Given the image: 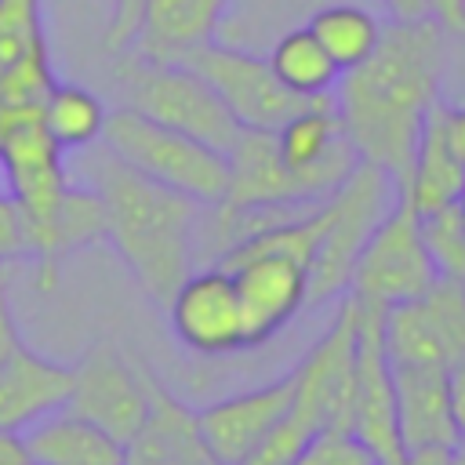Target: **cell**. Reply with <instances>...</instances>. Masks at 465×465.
Segmentation results:
<instances>
[{"instance_id": "cell-1", "label": "cell", "mask_w": 465, "mask_h": 465, "mask_svg": "<svg viewBox=\"0 0 465 465\" xmlns=\"http://www.w3.org/2000/svg\"><path fill=\"white\" fill-rule=\"evenodd\" d=\"M443 25L425 18H389L378 47L334 84V109L360 160L381 167L396 185L407 178L418 134L440 102Z\"/></svg>"}, {"instance_id": "cell-2", "label": "cell", "mask_w": 465, "mask_h": 465, "mask_svg": "<svg viewBox=\"0 0 465 465\" xmlns=\"http://www.w3.org/2000/svg\"><path fill=\"white\" fill-rule=\"evenodd\" d=\"M94 189L105 203V240L124 258L127 272L163 305L193 272V232L196 200L131 171L109 149L94 163Z\"/></svg>"}, {"instance_id": "cell-3", "label": "cell", "mask_w": 465, "mask_h": 465, "mask_svg": "<svg viewBox=\"0 0 465 465\" xmlns=\"http://www.w3.org/2000/svg\"><path fill=\"white\" fill-rule=\"evenodd\" d=\"M102 142L131 171L196 200V203L214 207L225 200V189H229L225 153L200 138H189L174 127H163L131 105L105 113Z\"/></svg>"}, {"instance_id": "cell-4", "label": "cell", "mask_w": 465, "mask_h": 465, "mask_svg": "<svg viewBox=\"0 0 465 465\" xmlns=\"http://www.w3.org/2000/svg\"><path fill=\"white\" fill-rule=\"evenodd\" d=\"M392 203L396 182L367 160H360L338 182V189L320 200V240L309 262V309L338 302L349 291L352 265Z\"/></svg>"}, {"instance_id": "cell-5", "label": "cell", "mask_w": 465, "mask_h": 465, "mask_svg": "<svg viewBox=\"0 0 465 465\" xmlns=\"http://www.w3.org/2000/svg\"><path fill=\"white\" fill-rule=\"evenodd\" d=\"M124 91L127 105L142 116L200 138L222 153L240 134V124L214 94V87L178 62H142L131 54V62L124 65Z\"/></svg>"}, {"instance_id": "cell-6", "label": "cell", "mask_w": 465, "mask_h": 465, "mask_svg": "<svg viewBox=\"0 0 465 465\" xmlns=\"http://www.w3.org/2000/svg\"><path fill=\"white\" fill-rule=\"evenodd\" d=\"M436 280L440 272L421 240V218L407 200L396 196V203L367 236L345 294L374 309H392L400 302L425 294Z\"/></svg>"}, {"instance_id": "cell-7", "label": "cell", "mask_w": 465, "mask_h": 465, "mask_svg": "<svg viewBox=\"0 0 465 465\" xmlns=\"http://www.w3.org/2000/svg\"><path fill=\"white\" fill-rule=\"evenodd\" d=\"M214 265L225 269L236 283L247 349L265 345L302 309H309V265L291 251L240 240L218 251Z\"/></svg>"}, {"instance_id": "cell-8", "label": "cell", "mask_w": 465, "mask_h": 465, "mask_svg": "<svg viewBox=\"0 0 465 465\" xmlns=\"http://www.w3.org/2000/svg\"><path fill=\"white\" fill-rule=\"evenodd\" d=\"M178 65L203 76L214 87V94L225 102V109L232 113V120L240 127L276 131L283 120L302 113L305 105L320 102V98H302V94L287 91L276 80L269 58L247 54L240 47H225L218 40H207V44L185 51L178 58Z\"/></svg>"}, {"instance_id": "cell-9", "label": "cell", "mask_w": 465, "mask_h": 465, "mask_svg": "<svg viewBox=\"0 0 465 465\" xmlns=\"http://www.w3.org/2000/svg\"><path fill=\"white\" fill-rule=\"evenodd\" d=\"M0 171L7 196L18 203L22 222H25V240H29V258L36 262L51 229V218L58 211V200L69 185L62 149L47 134L44 120H22L0 134Z\"/></svg>"}, {"instance_id": "cell-10", "label": "cell", "mask_w": 465, "mask_h": 465, "mask_svg": "<svg viewBox=\"0 0 465 465\" xmlns=\"http://www.w3.org/2000/svg\"><path fill=\"white\" fill-rule=\"evenodd\" d=\"M149 371H138L113 341H94L73 363V392L65 411L102 425L124 447L149 414Z\"/></svg>"}, {"instance_id": "cell-11", "label": "cell", "mask_w": 465, "mask_h": 465, "mask_svg": "<svg viewBox=\"0 0 465 465\" xmlns=\"http://www.w3.org/2000/svg\"><path fill=\"white\" fill-rule=\"evenodd\" d=\"M381 338L396 363L454 367L465 360V283L440 276L425 294L385 309Z\"/></svg>"}, {"instance_id": "cell-12", "label": "cell", "mask_w": 465, "mask_h": 465, "mask_svg": "<svg viewBox=\"0 0 465 465\" xmlns=\"http://www.w3.org/2000/svg\"><path fill=\"white\" fill-rule=\"evenodd\" d=\"M356 312V367H352V418L349 429L374 450L381 465H400L403 443L396 425V392H392V367L381 338L385 309L363 305L349 294Z\"/></svg>"}, {"instance_id": "cell-13", "label": "cell", "mask_w": 465, "mask_h": 465, "mask_svg": "<svg viewBox=\"0 0 465 465\" xmlns=\"http://www.w3.org/2000/svg\"><path fill=\"white\" fill-rule=\"evenodd\" d=\"M167 312L178 341L196 356H232L247 349L236 283L218 265L189 272L171 294Z\"/></svg>"}, {"instance_id": "cell-14", "label": "cell", "mask_w": 465, "mask_h": 465, "mask_svg": "<svg viewBox=\"0 0 465 465\" xmlns=\"http://www.w3.org/2000/svg\"><path fill=\"white\" fill-rule=\"evenodd\" d=\"M291 400H294V371L269 385H258L203 407L196 421L222 465H243L262 447V440L283 421Z\"/></svg>"}, {"instance_id": "cell-15", "label": "cell", "mask_w": 465, "mask_h": 465, "mask_svg": "<svg viewBox=\"0 0 465 465\" xmlns=\"http://www.w3.org/2000/svg\"><path fill=\"white\" fill-rule=\"evenodd\" d=\"M225 160H229V189H225V200L214 207H309L316 203L280 160L272 131L240 127L236 142L225 149Z\"/></svg>"}, {"instance_id": "cell-16", "label": "cell", "mask_w": 465, "mask_h": 465, "mask_svg": "<svg viewBox=\"0 0 465 465\" xmlns=\"http://www.w3.org/2000/svg\"><path fill=\"white\" fill-rule=\"evenodd\" d=\"M73 392V363L47 360L18 341L0 363V429L29 432L47 414L62 411Z\"/></svg>"}, {"instance_id": "cell-17", "label": "cell", "mask_w": 465, "mask_h": 465, "mask_svg": "<svg viewBox=\"0 0 465 465\" xmlns=\"http://www.w3.org/2000/svg\"><path fill=\"white\" fill-rule=\"evenodd\" d=\"M124 465H222L207 447L200 421L156 378L149 381V414L124 447Z\"/></svg>"}, {"instance_id": "cell-18", "label": "cell", "mask_w": 465, "mask_h": 465, "mask_svg": "<svg viewBox=\"0 0 465 465\" xmlns=\"http://www.w3.org/2000/svg\"><path fill=\"white\" fill-rule=\"evenodd\" d=\"M392 367V392H396V425L403 450L414 447H454L458 429L450 418V392L447 371L429 363H396Z\"/></svg>"}, {"instance_id": "cell-19", "label": "cell", "mask_w": 465, "mask_h": 465, "mask_svg": "<svg viewBox=\"0 0 465 465\" xmlns=\"http://www.w3.org/2000/svg\"><path fill=\"white\" fill-rule=\"evenodd\" d=\"M229 0H142L131 54L142 62H178L185 51L214 40Z\"/></svg>"}, {"instance_id": "cell-20", "label": "cell", "mask_w": 465, "mask_h": 465, "mask_svg": "<svg viewBox=\"0 0 465 465\" xmlns=\"http://www.w3.org/2000/svg\"><path fill=\"white\" fill-rule=\"evenodd\" d=\"M461 193H465V163L454 156V149L447 142L443 102H436L432 113L421 124L407 178L396 185V196L407 200L418 214H429L436 207L458 203Z\"/></svg>"}, {"instance_id": "cell-21", "label": "cell", "mask_w": 465, "mask_h": 465, "mask_svg": "<svg viewBox=\"0 0 465 465\" xmlns=\"http://www.w3.org/2000/svg\"><path fill=\"white\" fill-rule=\"evenodd\" d=\"M25 440L36 465H124V443L65 407L36 421Z\"/></svg>"}, {"instance_id": "cell-22", "label": "cell", "mask_w": 465, "mask_h": 465, "mask_svg": "<svg viewBox=\"0 0 465 465\" xmlns=\"http://www.w3.org/2000/svg\"><path fill=\"white\" fill-rule=\"evenodd\" d=\"M269 65L276 73V80L302 94V98H331L334 94V84H338V65L331 62V54L320 47V40L302 25V29H291L283 33L272 51H269Z\"/></svg>"}, {"instance_id": "cell-23", "label": "cell", "mask_w": 465, "mask_h": 465, "mask_svg": "<svg viewBox=\"0 0 465 465\" xmlns=\"http://www.w3.org/2000/svg\"><path fill=\"white\" fill-rule=\"evenodd\" d=\"M320 47L331 54V62L338 65V73L360 65L374 47H378V36H381V25L374 22V15H367L363 7L356 4H323L309 15V25H305Z\"/></svg>"}, {"instance_id": "cell-24", "label": "cell", "mask_w": 465, "mask_h": 465, "mask_svg": "<svg viewBox=\"0 0 465 465\" xmlns=\"http://www.w3.org/2000/svg\"><path fill=\"white\" fill-rule=\"evenodd\" d=\"M105 105L98 102V94H91L87 87L80 84H58L47 91V102H44V127L47 134L58 142L62 153H73V149H87L102 138V127H105Z\"/></svg>"}, {"instance_id": "cell-25", "label": "cell", "mask_w": 465, "mask_h": 465, "mask_svg": "<svg viewBox=\"0 0 465 465\" xmlns=\"http://www.w3.org/2000/svg\"><path fill=\"white\" fill-rule=\"evenodd\" d=\"M421 218V240L429 247V258L443 280H461L465 283V222L458 203L436 207Z\"/></svg>"}, {"instance_id": "cell-26", "label": "cell", "mask_w": 465, "mask_h": 465, "mask_svg": "<svg viewBox=\"0 0 465 465\" xmlns=\"http://www.w3.org/2000/svg\"><path fill=\"white\" fill-rule=\"evenodd\" d=\"M44 36V0H0V73Z\"/></svg>"}, {"instance_id": "cell-27", "label": "cell", "mask_w": 465, "mask_h": 465, "mask_svg": "<svg viewBox=\"0 0 465 465\" xmlns=\"http://www.w3.org/2000/svg\"><path fill=\"white\" fill-rule=\"evenodd\" d=\"M291 465H381L352 429H320Z\"/></svg>"}, {"instance_id": "cell-28", "label": "cell", "mask_w": 465, "mask_h": 465, "mask_svg": "<svg viewBox=\"0 0 465 465\" xmlns=\"http://www.w3.org/2000/svg\"><path fill=\"white\" fill-rule=\"evenodd\" d=\"M22 258H29L25 222H22L18 203H15L7 193H0V265L22 262Z\"/></svg>"}, {"instance_id": "cell-29", "label": "cell", "mask_w": 465, "mask_h": 465, "mask_svg": "<svg viewBox=\"0 0 465 465\" xmlns=\"http://www.w3.org/2000/svg\"><path fill=\"white\" fill-rule=\"evenodd\" d=\"M138 15H142V0H113V18L105 25V47L109 51H124L138 29Z\"/></svg>"}, {"instance_id": "cell-30", "label": "cell", "mask_w": 465, "mask_h": 465, "mask_svg": "<svg viewBox=\"0 0 465 465\" xmlns=\"http://www.w3.org/2000/svg\"><path fill=\"white\" fill-rule=\"evenodd\" d=\"M447 392H450V418H454L458 440H465V360H458L447 371Z\"/></svg>"}, {"instance_id": "cell-31", "label": "cell", "mask_w": 465, "mask_h": 465, "mask_svg": "<svg viewBox=\"0 0 465 465\" xmlns=\"http://www.w3.org/2000/svg\"><path fill=\"white\" fill-rule=\"evenodd\" d=\"M0 465H36L33 450H29V440L22 432L0 429Z\"/></svg>"}, {"instance_id": "cell-32", "label": "cell", "mask_w": 465, "mask_h": 465, "mask_svg": "<svg viewBox=\"0 0 465 465\" xmlns=\"http://www.w3.org/2000/svg\"><path fill=\"white\" fill-rule=\"evenodd\" d=\"M443 127H447V142H450L454 156L465 163V105H447L443 102Z\"/></svg>"}, {"instance_id": "cell-33", "label": "cell", "mask_w": 465, "mask_h": 465, "mask_svg": "<svg viewBox=\"0 0 465 465\" xmlns=\"http://www.w3.org/2000/svg\"><path fill=\"white\" fill-rule=\"evenodd\" d=\"M429 7L443 33H465V0H429Z\"/></svg>"}, {"instance_id": "cell-34", "label": "cell", "mask_w": 465, "mask_h": 465, "mask_svg": "<svg viewBox=\"0 0 465 465\" xmlns=\"http://www.w3.org/2000/svg\"><path fill=\"white\" fill-rule=\"evenodd\" d=\"M18 323H15V312H11V302H7V287L0 291V363L18 349Z\"/></svg>"}, {"instance_id": "cell-35", "label": "cell", "mask_w": 465, "mask_h": 465, "mask_svg": "<svg viewBox=\"0 0 465 465\" xmlns=\"http://www.w3.org/2000/svg\"><path fill=\"white\" fill-rule=\"evenodd\" d=\"M447 454L450 447H414V450H403L400 465H447Z\"/></svg>"}, {"instance_id": "cell-36", "label": "cell", "mask_w": 465, "mask_h": 465, "mask_svg": "<svg viewBox=\"0 0 465 465\" xmlns=\"http://www.w3.org/2000/svg\"><path fill=\"white\" fill-rule=\"evenodd\" d=\"M381 4H385L389 18H425V15H432L429 0H381Z\"/></svg>"}, {"instance_id": "cell-37", "label": "cell", "mask_w": 465, "mask_h": 465, "mask_svg": "<svg viewBox=\"0 0 465 465\" xmlns=\"http://www.w3.org/2000/svg\"><path fill=\"white\" fill-rule=\"evenodd\" d=\"M447 465H465V440H458V443L450 447V454H447Z\"/></svg>"}, {"instance_id": "cell-38", "label": "cell", "mask_w": 465, "mask_h": 465, "mask_svg": "<svg viewBox=\"0 0 465 465\" xmlns=\"http://www.w3.org/2000/svg\"><path fill=\"white\" fill-rule=\"evenodd\" d=\"M7 287V265H0V291Z\"/></svg>"}, {"instance_id": "cell-39", "label": "cell", "mask_w": 465, "mask_h": 465, "mask_svg": "<svg viewBox=\"0 0 465 465\" xmlns=\"http://www.w3.org/2000/svg\"><path fill=\"white\" fill-rule=\"evenodd\" d=\"M458 211H461V222H465V193L458 196Z\"/></svg>"}]
</instances>
